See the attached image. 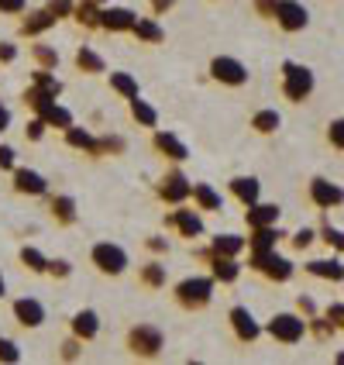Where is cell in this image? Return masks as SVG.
<instances>
[{
    "label": "cell",
    "instance_id": "41",
    "mask_svg": "<svg viewBox=\"0 0 344 365\" xmlns=\"http://www.w3.org/2000/svg\"><path fill=\"white\" fill-rule=\"evenodd\" d=\"M145 279H148V283H152V286H159V283H162V279H165V276H162V269H159V265H152V269L145 272Z\"/></svg>",
    "mask_w": 344,
    "mask_h": 365
},
{
    "label": "cell",
    "instance_id": "37",
    "mask_svg": "<svg viewBox=\"0 0 344 365\" xmlns=\"http://www.w3.org/2000/svg\"><path fill=\"white\" fill-rule=\"evenodd\" d=\"M35 56H38L45 66H56V62H59V56H56L52 48H45V45H35Z\"/></svg>",
    "mask_w": 344,
    "mask_h": 365
},
{
    "label": "cell",
    "instance_id": "10",
    "mask_svg": "<svg viewBox=\"0 0 344 365\" xmlns=\"http://www.w3.org/2000/svg\"><path fill=\"white\" fill-rule=\"evenodd\" d=\"M135 14L127 7H110V11H100V24L110 28V31H131L135 28Z\"/></svg>",
    "mask_w": 344,
    "mask_h": 365
},
{
    "label": "cell",
    "instance_id": "9",
    "mask_svg": "<svg viewBox=\"0 0 344 365\" xmlns=\"http://www.w3.org/2000/svg\"><path fill=\"white\" fill-rule=\"evenodd\" d=\"M310 197H313L317 207L330 210V207H338V203L344 200V190L341 186H334V182H327V180H313L310 182Z\"/></svg>",
    "mask_w": 344,
    "mask_h": 365
},
{
    "label": "cell",
    "instance_id": "49",
    "mask_svg": "<svg viewBox=\"0 0 344 365\" xmlns=\"http://www.w3.org/2000/svg\"><path fill=\"white\" fill-rule=\"evenodd\" d=\"M0 297H4V276H0Z\"/></svg>",
    "mask_w": 344,
    "mask_h": 365
},
{
    "label": "cell",
    "instance_id": "3",
    "mask_svg": "<svg viewBox=\"0 0 344 365\" xmlns=\"http://www.w3.org/2000/svg\"><path fill=\"white\" fill-rule=\"evenodd\" d=\"M306 331V321H300V317H293V314H279L272 324H269V334L272 338H279V341H286V345H293V341H300Z\"/></svg>",
    "mask_w": 344,
    "mask_h": 365
},
{
    "label": "cell",
    "instance_id": "1",
    "mask_svg": "<svg viewBox=\"0 0 344 365\" xmlns=\"http://www.w3.org/2000/svg\"><path fill=\"white\" fill-rule=\"evenodd\" d=\"M313 90V73L306 66H296V62H286V83H283V93L289 101H303L310 97Z\"/></svg>",
    "mask_w": 344,
    "mask_h": 365
},
{
    "label": "cell",
    "instance_id": "43",
    "mask_svg": "<svg viewBox=\"0 0 344 365\" xmlns=\"http://www.w3.org/2000/svg\"><path fill=\"white\" fill-rule=\"evenodd\" d=\"M310 242H313V231H300V235L293 238V245H296V248H306Z\"/></svg>",
    "mask_w": 344,
    "mask_h": 365
},
{
    "label": "cell",
    "instance_id": "6",
    "mask_svg": "<svg viewBox=\"0 0 344 365\" xmlns=\"http://www.w3.org/2000/svg\"><path fill=\"white\" fill-rule=\"evenodd\" d=\"M255 269L265 272L269 279H276V283H283V279L293 276V265L286 262V259H279L276 252H262V255H255Z\"/></svg>",
    "mask_w": 344,
    "mask_h": 365
},
{
    "label": "cell",
    "instance_id": "8",
    "mask_svg": "<svg viewBox=\"0 0 344 365\" xmlns=\"http://www.w3.org/2000/svg\"><path fill=\"white\" fill-rule=\"evenodd\" d=\"M210 279H186L179 283V304L182 307H203L210 300Z\"/></svg>",
    "mask_w": 344,
    "mask_h": 365
},
{
    "label": "cell",
    "instance_id": "27",
    "mask_svg": "<svg viewBox=\"0 0 344 365\" xmlns=\"http://www.w3.org/2000/svg\"><path fill=\"white\" fill-rule=\"evenodd\" d=\"M110 86L127 93V97H138V83L131 80V76H124V73H110Z\"/></svg>",
    "mask_w": 344,
    "mask_h": 365
},
{
    "label": "cell",
    "instance_id": "12",
    "mask_svg": "<svg viewBox=\"0 0 344 365\" xmlns=\"http://www.w3.org/2000/svg\"><path fill=\"white\" fill-rule=\"evenodd\" d=\"M14 314H18V321L24 327H38L41 321H45V310H41V304H35V300H18V304H14Z\"/></svg>",
    "mask_w": 344,
    "mask_h": 365
},
{
    "label": "cell",
    "instance_id": "33",
    "mask_svg": "<svg viewBox=\"0 0 344 365\" xmlns=\"http://www.w3.org/2000/svg\"><path fill=\"white\" fill-rule=\"evenodd\" d=\"M45 118H48L52 124H59V128H69V124H73V118H69V114H66L62 107H56V103H52V107L45 110Z\"/></svg>",
    "mask_w": 344,
    "mask_h": 365
},
{
    "label": "cell",
    "instance_id": "28",
    "mask_svg": "<svg viewBox=\"0 0 344 365\" xmlns=\"http://www.w3.org/2000/svg\"><path fill=\"white\" fill-rule=\"evenodd\" d=\"M131 114H135V118H138L142 124H148V128L155 124V110H152V107H148L145 101H138V97H131Z\"/></svg>",
    "mask_w": 344,
    "mask_h": 365
},
{
    "label": "cell",
    "instance_id": "36",
    "mask_svg": "<svg viewBox=\"0 0 344 365\" xmlns=\"http://www.w3.org/2000/svg\"><path fill=\"white\" fill-rule=\"evenodd\" d=\"M276 7H279V0H255L259 18H276Z\"/></svg>",
    "mask_w": 344,
    "mask_h": 365
},
{
    "label": "cell",
    "instance_id": "31",
    "mask_svg": "<svg viewBox=\"0 0 344 365\" xmlns=\"http://www.w3.org/2000/svg\"><path fill=\"white\" fill-rule=\"evenodd\" d=\"M48 14L52 18H69L73 14V0H48Z\"/></svg>",
    "mask_w": 344,
    "mask_h": 365
},
{
    "label": "cell",
    "instance_id": "20",
    "mask_svg": "<svg viewBox=\"0 0 344 365\" xmlns=\"http://www.w3.org/2000/svg\"><path fill=\"white\" fill-rule=\"evenodd\" d=\"M251 128H255L259 135H272V131L279 128V114H276V110H259L255 121H251Z\"/></svg>",
    "mask_w": 344,
    "mask_h": 365
},
{
    "label": "cell",
    "instance_id": "39",
    "mask_svg": "<svg viewBox=\"0 0 344 365\" xmlns=\"http://www.w3.org/2000/svg\"><path fill=\"white\" fill-rule=\"evenodd\" d=\"M0 359L4 362H18V348L11 345V341H0Z\"/></svg>",
    "mask_w": 344,
    "mask_h": 365
},
{
    "label": "cell",
    "instance_id": "14",
    "mask_svg": "<svg viewBox=\"0 0 344 365\" xmlns=\"http://www.w3.org/2000/svg\"><path fill=\"white\" fill-rule=\"evenodd\" d=\"M14 182H18L21 193H45V180H41L38 173H31V169H18Z\"/></svg>",
    "mask_w": 344,
    "mask_h": 365
},
{
    "label": "cell",
    "instance_id": "16",
    "mask_svg": "<svg viewBox=\"0 0 344 365\" xmlns=\"http://www.w3.org/2000/svg\"><path fill=\"white\" fill-rule=\"evenodd\" d=\"M52 24H56V18H52V14H48V7H45V11H38V14H31V18L24 21V24H21V31H24V35H38V31L52 28Z\"/></svg>",
    "mask_w": 344,
    "mask_h": 365
},
{
    "label": "cell",
    "instance_id": "32",
    "mask_svg": "<svg viewBox=\"0 0 344 365\" xmlns=\"http://www.w3.org/2000/svg\"><path fill=\"white\" fill-rule=\"evenodd\" d=\"M327 142L334 145V148H344V118L341 121H334L327 128Z\"/></svg>",
    "mask_w": 344,
    "mask_h": 365
},
{
    "label": "cell",
    "instance_id": "4",
    "mask_svg": "<svg viewBox=\"0 0 344 365\" xmlns=\"http://www.w3.org/2000/svg\"><path fill=\"white\" fill-rule=\"evenodd\" d=\"M93 262H97L100 272L118 276V272H124V265H127V255H124L118 245H97V248H93Z\"/></svg>",
    "mask_w": 344,
    "mask_h": 365
},
{
    "label": "cell",
    "instance_id": "13",
    "mask_svg": "<svg viewBox=\"0 0 344 365\" xmlns=\"http://www.w3.org/2000/svg\"><path fill=\"white\" fill-rule=\"evenodd\" d=\"M276 221H279V207H272V203H262V207L248 210V224L251 227H272Z\"/></svg>",
    "mask_w": 344,
    "mask_h": 365
},
{
    "label": "cell",
    "instance_id": "17",
    "mask_svg": "<svg viewBox=\"0 0 344 365\" xmlns=\"http://www.w3.org/2000/svg\"><path fill=\"white\" fill-rule=\"evenodd\" d=\"M76 66H80V69H86V73H103V59L93 52V48H86V45L76 52Z\"/></svg>",
    "mask_w": 344,
    "mask_h": 365
},
{
    "label": "cell",
    "instance_id": "11",
    "mask_svg": "<svg viewBox=\"0 0 344 365\" xmlns=\"http://www.w3.org/2000/svg\"><path fill=\"white\" fill-rule=\"evenodd\" d=\"M231 324H234L241 341H255V338H259V324H255V317H251L244 307H234V310H231Z\"/></svg>",
    "mask_w": 344,
    "mask_h": 365
},
{
    "label": "cell",
    "instance_id": "45",
    "mask_svg": "<svg viewBox=\"0 0 344 365\" xmlns=\"http://www.w3.org/2000/svg\"><path fill=\"white\" fill-rule=\"evenodd\" d=\"M14 56H18V52H14V45H0V59L4 62H11Z\"/></svg>",
    "mask_w": 344,
    "mask_h": 365
},
{
    "label": "cell",
    "instance_id": "18",
    "mask_svg": "<svg viewBox=\"0 0 344 365\" xmlns=\"http://www.w3.org/2000/svg\"><path fill=\"white\" fill-rule=\"evenodd\" d=\"M306 269H310L313 276H324V279H344V265L334 262V259H330V262H310Z\"/></svg>",
    "mask_w": 344,
    "mask_h": 365
},
{
    "label": "cell",
    "instance_id": "24",
    "mask_svg": "<svg viewBox=\"0 0 344 365\" xmlns=\"http://www.w3.org/2000/svg\"><path fill=\"white\" fill-rule=\"evenodd\" d=\"M231 190H234V193H238L244 203H255V200H259V182H255V180H244V176H241V180L231 182Z\"/></svg>",
    "mask_w": 344,
    "mask_h": 365
},
{
    "label": "cell",
    "instance_id": "40",
    "mask_svg": "<svg viewBox=\"0 0 344 365\" xmlns=\"http://www.w3.org/2000/svg\"><path fill=\"white\" fill-rule=\"evenodd\" d=\"M0 11L4 14H21L24 11V0H0Z\"/></svg>",
    "mask_w": 344,
    "mask_h": 365
},
{
    "label": "cell",
    "instance_id": "29",
    "mask_svg": "<svg viewBox=\"0 0 344 365\" xmlns=\"http://www.w3.org/2000/svg\"><path fill=\"white\" fill-rule=\"evenodd\" d=\"M155 145H159L162 152H169L172 159H186V148H182V145L176 142L172 135H159V138H155Z\"/></svg>",
    "mask_w": 344,
    "mask_h": 365
},
{
    "label": "cell",
    "instance_id": "44",
    "mask_svg": "<svg viewBox=\"0 0 344 365\" xmlns=\"http://www.w3.org/2000/svg\"><path fill=\"white\" fill-rule=\"evenodd\" d=\"M330 321H338V324L344 327V307H330V314H327Z\"/></svg>",
    "mask_w": 344,
    "mask_h": 365
},
{
    "label": "cell",
    "instance_id": "2",
    "mask_svg": "<svg viewBox=\"0 0 344 365\" xmlns=\"http://www.w3.org/2000/svg\"><path fill=\"white\" fill-rule=\"evenodd\" d=\"M276 24H279L283 31H303L306 24H310V11H306L300 0H279V7H276Z\"/></svg>",
    "mask_w": 344,
    "mask_h": 365
},
{
    "label": "cell",
    "instance_id": "23",
    "mask_svg": "<svg viewBox=\"0 0 344 365\" xmlns=\"http://www.w3.org/2000/svg\"><path fill=\"white\" fill-rule=\"evenodd\" d=\"M138 38H145V41H162V28L155 24V21H145V18H138L135 21V28H131Z\"/></svg>",
    "mask_w": 344,
    "mask_h": 365
},
{
    "label": "cell",
    "instance_id": "22",
    "mask_svg": "<svg viewBox=\"0 0 344 365\" xmlns=\"http://www.w3.org/2000/svg\"><path fill=\"white\" fill-rule=\"evenodd\" d=\"M189 193H193V197H197V200H200L207 210H221V197H217V193H214L210 186H203V182H193V190H189Z\"/></svg>",
    "mask_w": 344,
    "mask_h": 365
},
{
    "label": "cell",
    "instance_id": "5",
    "mask_svg": "<svg viewBox=\"0 0 344 365\" xmlns=\"http://www.w3.org/2000/svg\"><path fill=\"white\" fill-rule=\"evenodd\" d=\"M210 73H214V80L231 83V86H241V83L248 80V69H244L238 59H227V56L210 62Z\"/></svg>",
    "mask_w": 344,
    "mask_h": 365
},
{
    "label": "cell",
    "instance_id": "42",
    "mask_svg": "<svg viewBox=\"0 0 344 365\" xmlns=\"http://www.w3.org/2000/svg\"><path fill=\"white\" fill-rule=\"evenodd\" d=\"M14 165V152L11 148H0V169H11Z\"/></svg>",
    "mask_w": 344,
    "mask_h": 365
},
{
    "label": "cell",
    "instance_id": "47",
    "mask_svg": "<svg viewBox=\"0 0 344 365\" xmlns=\"http://www.w3.org/2000/svg\"><path fill=\"white\" fill-rule=\"evenodd\" d=\"M48 269H52L56 276H66V272H69V265L66 262H48Z\"/></svg>",
    "mask_w": 344,
    "mask_h": 365
},
{
    "label": "cell",
    "instance_id": "15",
    "mask_svg": "<svg viewBox=\"0 0 344 365\" xmlns=\"http://www.w3.org/2000/svg\"><path fill=\"white\" fill-rule=\"evenodd\" d=\"M279 238H283V235H279V231H272V227H255V238H251V248H255V255H262V252H272Z\"/></svg>",
    "mask_w": 344,
    "mask_h": 365
},
{
    "label": "cell",
    "instance_id": "35",
    "mask_svg": "<svg viewBox=\"0 0 344 365\" xmlns=\"http://www.w3.org/2000/svg\"><path fill=\"white\" fill-rule=\"evenodd\" d=\"M21 259H24V262H28V269H35V272H41V269H45V259H41L38 252H35V248H24V252H21Z\"/></svg>",
    "mask_w": 344,
    "mask_h": 365
},
{
    "label": "cell",
    "instance_id": "34",
    "mask_svg": "<svg viewBox=\"0 0 344 365\" xmlns=\"http://www.w3.org/2000/svg\"><path fill=\"white\" fill-rule=\"evenodd\" d=\"M52 210L59 214L62 221H73V217H76V214H73V200H69V197H59V200L52 203Z\"/></svg>",
    "mask_w": 344,
    "mask_h": 365
},
{
    "label": "cell",
    "instance_id": "48",
    "mask_svg": "<svg viewBox=\"0 0 344 365\" xmlns=\"http://www.w3.org/2000/svg\"><path fill=\"white\" fill-rule=\"evenodd\" d=\"M4 124H7V110L0 107V128H4Z\"/></svg>",
    "mask_w": 344,
    "mask_h": 365
},
{
    "label": "cell",
    "instance_id": "25",
    "mask_svg": "<svg viewBox=\"0 0 344 365\" xmlns=\"http://www.w3.org/2000/svg\"><path fill=\"white\" fill-rule=\"evenodd\" d=\"M241 248H244V242L234 238V235H221V238L214 242V252H217V255H238Z\"/></svg>",
    "mask_w": 344,
    "mask_h": 365
},
{
    "label": "cell",
    "instance_id": "30",
    "mask_svg": "<svg viewBox=\"0 0 344 365\" xmlns=\"http://www.w3.org/2000/svg\"><path fill=\"white\" fill-rule=\"evenodd\" d=\"M179 227H182V235H189V238L203 231V224H200V217H197V214H179Z\"/></svg>",
    "mask_w": 344,
    "mask_h": 365
},
{
    "label": "cell",
    "instance_id": "50",
    "mask_svg": "<svg viewBox=\"0 0 344 365\" xmlns=\"http://www.w3.org/2000/svg\"><path fill=\"white\" fill-rule=\"evenodd\" d=\"M338 362H344V351H341V355H338Z\"/></svg>",
    "mask_w": 344,
    "mask_h": 365
},
{
    "label": "cell",
    "instance_id": "26",
    "mask_svg": "<svg viewBox=\"0 0 344 365\" xmlns=\"http://www.w3.org/2000/svg\"><path fill=\"white\" fill-rule=\"evenodd\" d=\"M214 276H217V279H224V283L238 279V265L231 262V255H227V259H217V262H214Z\"/></svg>",
    "mask_w": 344,
    "mask_h": 365
},
{
    "label": "cell",
    "instance_id": "7",
    "mask_svg": "<svg viewBox=\"0 0 344 365\" xmlns=\"http://www.w3.org/2000/svg\"><path fill=\"white\" fill-rule=\"evenodd\" d=\"M159 348H162V334L155 331V327H135L131 331V351L135 355H159Z\"/></svg>",
    "mask_w": 344,
    "mask_h": 365
},
{
    "label": "cell",
    "instance_id": "21",
    "mask_svg": "<svg viewBox=\"0 0 344 365\" xmlns=\"http://www.w3.org/2000/svg\"><path fill=\"white\" fill-rule=\"evenodd\" d=\"M189 190H193V186L182 180V176H169V180H165V186H162V197H169V200H182Z\"/></svg>",
    "mask_w": 344,
    "mask_h": 365
},
{
    "label": "cell",
    "instance_id": "38",
    "mask_svg": "<svg viewBox=\"0 0 344 365\" xmlns=\"http://www.w3.org/2000/svg\"><path fill=\"white\" fill-rule=\"evenodd\" d=\"M69 142H73V145H80V148H93V142H90V135H86V131H76V128L69 131Z\"/></svg>",
    "mask_w": 344,
    "mask_h": 365
},
{
    "label": "cell",
    "instance_id": "46",
    "mask_svg": "<svg viewBox=\"0 0 344 365\" xmlns=\"http://www.w3.org/2000/svg\"><path fill=\"white\" fill-rule=\"evenodd\" d=\"M176 0H152V11H169Z\"/></svg>",
    "mask_w": 344,
    "mask_h": 365
},
{
    "label": "cell",
    "instance_id": "19",
    "mask_svg": "<svg viewBox=\"0 0 344 365\" xmlns=\"http://www.w3.org/2000/svg\"><path fill=\"white\" fill-rule=\"evenodd\" d=\"M73 327H76V334H80V338H93V334H97V314H93V310H83V314H76Z\"/></svg>",
    "mask_w": 344,
    "mask_h": 365
}]
</instances>
